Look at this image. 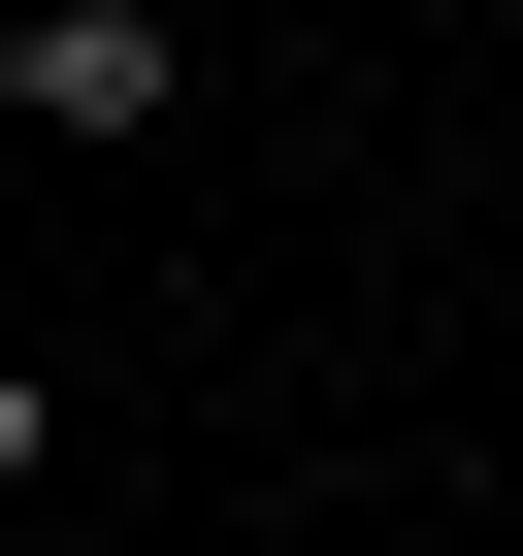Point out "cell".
Segmentation results:
<instances>
[{"mask_svg":"<svg viewBox=\"0 0 523 556\" xmlns=\"http://www.w3.org/2000/svg\"><path fill=\"white\" fill-rule=\"evenodd\" d=\"M490 426H523V262H490Z\"/></svg>","mask_w":523,"mask_h":556,"instance_id":"cell-3","label":"cell"},{"mask_svg":"<svg viewBox=\"0 0 523 556\" xmlns=\"http://www.w3.org/2000/svg\"><path fill=\"white\" fill-rule=\"evenodd\" d=\"M196 99V34H164V0H34V34H0V131H66V164H131Z\"/></svg>","mask_w":523,"mask_h":556,"instance_id":"cell-1","label":"cell"},{"mask_svg":"<svg viewBox=\"0 0 523 556\" xmlns=\"http://www.w3.org/2000/svg\"><path fill=\"white\" fill-rule=\"evenodd\" d=\"M34 458H66V393H34V328H0V523H34Z\"/></svg>","mask_w":523,"mask_h":556,"instance_id":"cell-2","label":"cell"}]
</instances>
